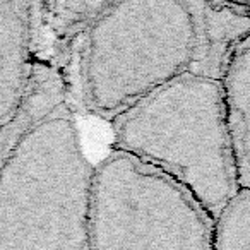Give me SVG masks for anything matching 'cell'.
I'll use <instances>...</instances> for the list:
<instances>
[{
  "instance_id": "6da1fadb",
  "label": "cell",
  "mask_w": 250,
  "mask_h": 250,
  "mask_svg": "<svg viewBox=\"0 0 250 250\" xmlns=\"http://www.w3.org/2000/svg\"><path fill=\"white\" fill-rule=\"evenodd\" d=\"M206 2H108L77 50V101L108 124L185 72L218 79L204 24ZM72 98V93H70Z\"/></svg>"
},
{
  "instance_id": "7a4b0ae2",
  "label": "cell",
  "mask_w": 250,
  "mask_h": 250,
  "mask_svg": "<svg viewBox=\"0 0 250 250\" xmlns=\"http://www.w3.org/2000/svg\"><path fill=\"white\" fill-rule=\"evenodd\" d=\"M111 149L151 165L218 219L240 192L221 79L185 72L110 124Z\"/></svg>"
},
{
  "instance_id": "3957f363",
  "label": "cell",
  "mask_w": 250,
  "mask_h": 250,
  "mask_svg": "<svg viewBox=\"0 0 250 250\" xmlns=\"http://www.w3.org/2000/svg\"><path fill=\"white\" fill-rule=\"evenodd\" d=\"M0 161V250H89L96 165L84 153L70 103Z\"/></svg>"
},
{
  "instance_id": "277c9868",
  "label": "cell",
  "mask_w": 250,
  "mask_h": 250,
  "mask_svg": "<svg viewBox=\"0 0 250 250\" xmlns=\"http://www.w3.org/2000/svg\"><path fill=\"white\" fill-rule=\"evenodd\" d=\"M214 218L163 171L117 149L94 168L89 250H216Z\"/></svg>"
},
{
  "instance_id": "5b68a950",
  "label": "cell",
  "mask_w": 250,
  "mask_h": 250,
  "mask_svg": "<svg viewBox=\"0 0 250 250\" xmlns=\"http://www.w3.org/2000/svg\"><path fill=\"white\" fill-rule=\"evenodd\" d=\"M36 70L33 2L0 0V125L19 111Z\"/></svg>"
},
{
  "instance_id": "8992f818",
  "label": "cell",
  "mask_w": 250,
  "mask_h": 250,
  "mask_svg": "<svg viewBox=\"0 0 250 250\" xmlns=\"http://www.w3.org/2000/svg\"><path fill=\"white\" fill-rule=\"evenodd\" d=\"M223 87L240 190H250V36L233 52Z\"/></svg>"
},
{
  "instance_id": "52a82bcc",
  "label": "cell",
  "mask_w": 250,
  "mask_h": 250,
  "mask_svg": "<svg viewBox=\"0 0 250 250\" xmlns=\"http://www.w3.org/2000/svg\"><path fill=\"white\" fill-rule=\"evenodd\" d=\"M216 250H250V190H240L214 225Z\"/></svg>"
}]
</instances>
